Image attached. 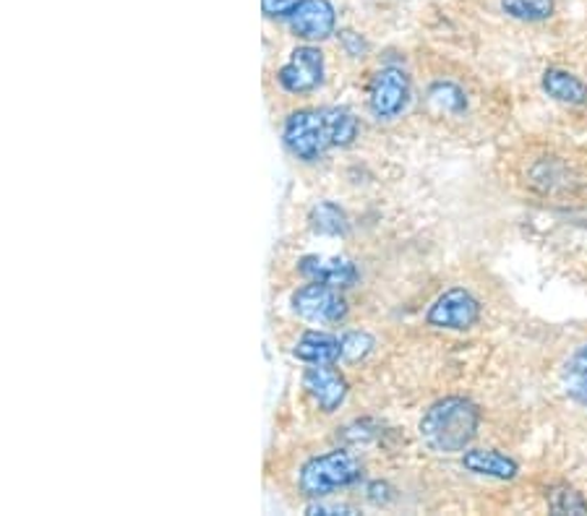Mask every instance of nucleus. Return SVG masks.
<instances>
[{"instance_id":"7ed1b4c3","label":"nucleus","mask_w":587,"mask_h":516,"mask_svg":"<svg viewBox=\"0 0 587 516\" xmlns=\"http://www.w3.org/2000/svg\"><path fill=\"white\" fill-rule=\"evenodd\" d=\"M363 478V467L350 451H329L308 459L301 467L298 485L308 498H324L331 491H340Z\"/></svg>"},{"instance_id":"f03ea898","label":"nucleus","mask_w":587,"mask_h":516,"mask_svg":"<svg viewBox=\"0 0 587 516\" xmlns=\"http://www.w3.org/2000/svg\"><path fill=\"white\" fill-rule=\"evenodd\" d=\"M282 141L290 154L301 162H316L335 149V136L327 118V107L321 110H298L290 113L282 128Z\"/></svg>"},{"instance_id":"0eeeda50","label":"nucleus","mask_w":587,"mask_h":516,"mask_svg":"<svg viewBox=\"0 0 587 516\" xmlns=\"http://www.w3.org/2000/svg\"><path fill=\"white\" fill-rule=\"evenodd\" d=\"M324 68L319 47L303 45L290 53V60L278 71V81L287 94H308L324 84Z\"/></svg>"},{"instance_id":"aec40b11","label":"nucleus","mask_w":587,"mask_h":516,"mask_svg":"<svg viewBox=\"0 0 587 516\" xmlns=\"http://www.w3.org/2000/svg\"><path fill=\"white\" fill-rule=\"evenodd\" d=\"M337 37H340L342 50L348 53L350 58H363V55L369 53V43H365L363 34H358L352 30H340V34H337Z\"/></svg>"},{"instance_id":"dca6fc26","label":"nucleus","mask_w":587,"mask_h":516,"mask_svg":"<svg viewBox=\"0 0 587 516\" xmlns=\"http://www.w3.org/2000/svg\"><path fill=\"white\" fill-rule=\"evenodd\" d=\"M501 11L515 22L538 24L554 16L556 0H501Z\"/></svg>"},{"instance_id":"f3484780","label":"nucleus","mask_w":587,"mask_h":516,"mask_svg":"<svg viewBox=\"0 0 587 516\" xmlns=\"http://www.w3.org/2000/svg\"><path fill=\"white\" fill-rule=\"evenodd\" d=\"M551 514H587V498L572 485H554L545 493Z\"/></svg>"},{"instance_id":"ddd939ff","label":"nucleus","mask_w":587,"mask_h":516,"mask_svg":"<svg viewBox=\"0 0 587 516\" xmlns=\"http://www.w3.org/2000/svg\"><path fill=\"white\" fill-rule=\"evenodd\" d=\"M541 87L551 100L562 102V105H587V84L577 73L564 71V68H545Z\"/></svg>"},{"instance_id":"f257e3e1","label":"nucleus","mask_w":587,"mask_h":516,"mask_svg":"<svg viewBox=\"0 0 587 516\" xmlns=\"http://www.w3.org/2000/svg\"><path fill=\"white\" fill-rule=\"evenodd\" d=\"M481 428V410L467 397H444L420 417V442L433 454H460L470 449Z\"/></svg>"},{"instance_id":"6ab92c4d","label":"nucleus","mask_w":587,"mask_h":516,"mask_svg":"<svg viewBox=\"0 0 587 516\" xmlns=\"http://www.w3.org/2000/svg\"><path fill=\"white\" fill-rule=\"evenodd\" d=\"M374 336L369 332H361V329H355V332H345L340 336V347H342V360L345 363H358L363 360V357L371 355V349H374Z\"/></svg>"},{"instance_id":"412c9836","label":"nucleus","mask_w":587,"mask_h":516,"mask_svg":"<svg viewBox=\"0 0 587 516\" xmlns=\"http://www.w3.org/2000/svg\"><path fill=\"white\" fill-rule=\"evenodd\" d=\"M298 3L301 0H261V11H264V16L269 19H280V16H290Z\"/></svg>"},{"instance_id":"423d86ee","label":"nucleus","mask_w":587,"mask_h":516,"mask_svg":"<svg viewBox=\"0 0 587 516\" xmlns=\"http://www.w3.org/2000/svg\"><path fill=\"white\" fill-rule=\"evenodd\" d=\"M293 311L303 321L316 323V326H329V323H340L348 316V302L340 295V290L321 282H308L301 290L293 293Z\"/></svg>"},{"instance_id":"2eb2a0df","label":"nucleus","mask_w":587,"mask_h":516,"mask_svg":"<svg viewBox=\"0 0 587 516\" xmlns=\"http://www.w3.org/2000/svg\"><path fill=\"white\" fill-rule=\"evenodd\" d=\"M562 381H564L566 397L575 399L577 404H585L587 408V344L577 347L569 360L564 363Z\"/></svg>"},{"instance_id":"4be33fe9","label":"nucleus","mask_w":587,"mask_h":516,"mask_svg":"<svg viewBox=\"0 0 587 516\" xmlns=\"http://www.w3.org/2000/svg\"><path fill=\"white\" fill-rule=\"evenodd\" d=\"M308 514H355V508L348 504H311Z\"/></svg>"},{"instance_id":"f8f14e48","label":"nucleus","mask_w":587,"mask_h":516,"mask_svg":"<svg viewBox=\"0 0 587 516\" xmlns=\"http://www.w3.org/2000/svg\"><path fill=\"white\" fill-rule=\"evenodd\" d=\"M293 355L306 366H335L337 360H342L340 336L327 332H306L295 342Z\"/></svg>"},{"instance_id":"9b49d317","label":"nucleus","mask_w":587,"mask_h":516,"mask_svg":"<svg viewBox=\"0 0 587 516\" xmlns=\"http://www.w3.org/2000/svg\"><path fill=\"white\" fill-rule=\"evenodd\" d=\"M462 467L467 472L481 474V478L501 480V483L515 480L517 472H520V465L512 457L496 449H465L462 451Z\"/></svg>"},{"instance_id":"6e6552de","label":"nucleus","mask_w":587,"mask_h":516,"mask_svg":"<svg viewBox=\"0 0 587 516\" xmlns=\"http://www.w3.org/2000/svg\"><path fill=\"white\" fill-rule=\"evenodd\" d=\"M290 30L306 43H321L335 34L337 11L329 0H301L287 16Z\"/></svg>"},{"instance_id":"5701e85b","label":"nucleus","mask_w":587,"mask_h":516,"mask_svg":"<svg viewBox=\"0 0 587 516\" xmlns=\"http://www.w3.org/2000/svg\"><path fill=\"white\" fill-rule=\"evenodd\" d=\"M369 498L374 501V504H386V501L392 498V488L386 483H371L369 485Z\"/></svg>"},{"instance_id":"9d476101","label":"nucleus","mask_w":587,"mask_h":516,"mask_svg":"<svg viewBox=\"0 0 587 516\" xmlns=\"http://www.w3.org/2000/svg\"><path fill=\"white\" fill-rule=\"evenodd\" d=\"M301 277L331 287H352L358 282V266L342 256H303L298 261Z\"/></svg>"},{"instance_id":"39448f33","label":"nucleus","mask_w":587,"mask_h":516,"mask_svg":"<svg viewBox=\"0 0 587 516\" xmlns=\"http://www.w3.org/2000/svg\"><path fill=\"white\" fill-rule=\"evenodd\" d=\"M410 102V79L403 68L386 66L369 81V110L379 121H395Z\"/></svg>"},{"instance_id":"20e7f679","label":"nucleus","mask_w":587,"mask_h":516,"mask_svg":"<svg viewBox=\"0 0 587 516\" xmlns=\"http://www.w3.org/2000/svg\"><path fill=\"white\" fill-rule=\"evenodd\" d=\"M481 300L473 293L452 287L431 302V308L426 311V323L433 329H444V332H467L481 321Z\"/></svg>"},{"instance_id":"a211bd4d","label":"nucleus","mask_w":587,"mask_h":516,"mask_svg":"<svg viewBox=\"0 0 587 516\" xmlns=\"http://www.w3.org/2000/svg\"><path fill=\"white\" fill-rule=\"evenodd\" d=\"M428 100L439 110H444V113L460 115L467 110V94L462 92L458 84H452V81H437V84H431V89H428Z\"/></svg>"},{"instance_id":"1a4fd4ad","label":"nucleus","mask_w":587,"mask_h":516,"mask_svg":"<svg viewBox=\"0 0 587 516\" xmlns=\"http://www.w3.org/2000/svg\"><path fill=\"white\" fill-rule=\"evenodd\" d=\"M303 389L321 412H335L348 399V381L331 366H311L303 374Z\"/></svg>"},{"instance_id":"4468645a","label":"nucleus","mask_w":587,"mask_h":516,"mask_svg":"<svg viewBox=\"0 0 587 516\" xmlns=\"http://www.w3.org/2000/svg\"><path fill=\"white\" fill-rule=\"evenodd\" d=\"M308 227L316 236L324 238H345L350 232V219L345 209L335 202H319L311 206Z\"/></svg>"}]
</instances>
